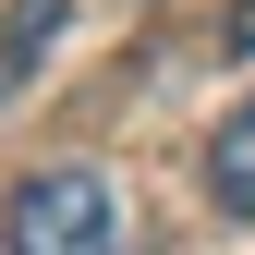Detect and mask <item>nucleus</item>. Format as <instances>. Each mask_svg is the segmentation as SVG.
I'll list each match as a JSON object with an SVG mask.
<instances>
[{
    "label": "nucleus",
    "instance_id": "3",
    "mask_svg": "<svg viewBox=\"0 0 255 255\" xmlns=\"http://www.w3.org/2000/svg\"><path fill=\"white\" fill-rule=\"evenodd\" d=\"M49 24H61V0H12V49H0V85H12L24 61L49 49Z\"/></svg>",
    "mask_w": 255,
    "mask_h": 255
},
{
    "label": "nucleus",
    "instance_id": "4",
    "mask_svg": "<svg viewBox=\"0 0 255 255\" xmlns=\"http://www.w3.org/2000/svg\"><path fill=\"white\" fill-rule=\"evenodd\" d=\"M231 61H255V0H231Z\"/></svg>",
    "mask_w": 255,
    "mask_h": 255
},
{
    "label": "nucleus",
    "instance_id": "1",
    "mask_svg": "<svg viewBox=\"0 0 255 255\" xmlns=\"http://www.w3.org/2000/svg\"><path fill=\"white\" fill-rule=\"evenodd\" d=\"M12 255H146V207L122 195V170H98V158H61V170H37L12 195Z\"/></svg>",
    "mask_w": 255,
    "mask_h": 255
},
{
    "label": "nucleus",
    "instance_id": "2",
    "mask_svg": "<svg viewBox=\"0 0 255 255\" xmlns=\"http://www.w3.org/2000/svg\"><path fill=\"white\" fill-rule=\"evenodd\" d=\"M207 195L231 207V219H255V98L219 122V134H207Z\"/></svg>",
    "mask_w": 255,
    "mask_h": 255
}]
</instances>
